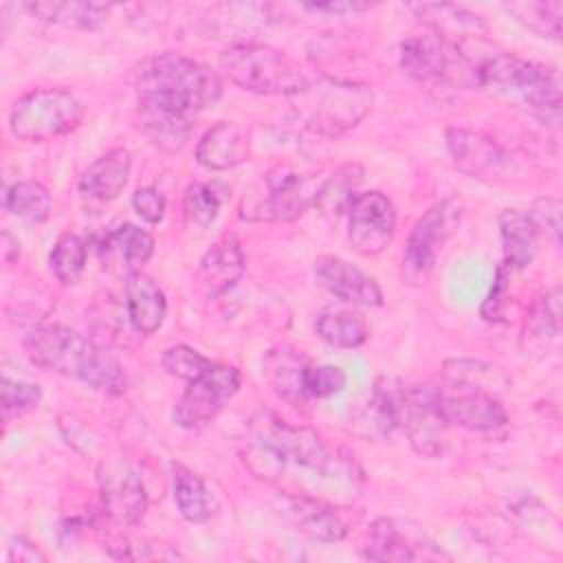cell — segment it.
<instances>
[{"label": "cell", "instance_id": "obj_21", "mask_svg": "<svg viewBox=\"0 0 563 563\" xmlns=\"http://www.w3.org/2000/svg\"><path fill=\"white\" fill-rule=\"evenodd\" d=\"M249 156V134L235 121H220L209 128L196 147V158L209 172H224Z\"/></svg>", "mask_w": 563, "mask_h": 563}, {"label": "cell", "instance_id": "obj_37", "mask_svg": "<svg viewBox=\"0 0 563 563\" xmlns=\"http://www.w3.org/2000/svg\"><path fill=\"white\" fill-rule=\"evenodd\" d=\"M220 205H222L220 196L207 183H191L183 194L185 220L200 229L209 227L218 218Z\"/></svg>", "mask_w": 563, "mask_h": 563}, {"label": "cell", "instance_id": "obj_3", "mask_svg": "<svg viewBox=\"0 0 563 563\" xmlns=\"http://www.w3.org/2000/svg\"><path fill=\"white\" fill-rule=\"evenodd\" d=\"M24 350L31 363L46 372L81 380L106 394L125 389V374L119 361L70 328L40 325L26 334Z\"/></svg>", "mask_w": 563, "mask_h": 563}, {"label": "cell", "instance_id": "obj_10", "mask_svg": "<svg viewBox=\"0 0 563 563\" xmlns=\"http://www.w3.org/2000/svg\"><path fill=\"white\" fill-rule=\"evenodd\" d=\"M240 389V372L233 365L213 363L200 378L189 380L174 407V422L183 429H200L209 424Z\"/></svg>", "mask_w": 563, "mask_h": 563}, {"label": "cell", "instance_id": "obj_15", "mask_svg": "<svg viewBox=\"0 0 563 563\" xmlns=\"http://www.w3.org/2000/svg\"><path fill=\"white\" fill-rule=\"evenodd\" d=\"M435 385H413L405 389L400 429L422 457H440L446 446V422L435 407Z\"/></svg>", "mask_w": 563, "mask_h": 563}, {"label": "cell", "instance_id": "obj_17", "mask_svg": "<svg viewBox=\"0 0 563 563\" xmlns=\"http://www.w3.org/2000/svg\"><path fill=\"white\" fill-rule=\"evenodd\" d=\"M363 559L369 561H418V559H446L424 537H413L394 519H376L367 530V541L363 545Z\"/></svg>", "mask_w": 563, "mask_h": 563}, {"label": "cell", "instance_id": "obj_25", "mask_svg": "<svg viewBox=\"0 0 563 563\" xmlns=\"http://www.w3.org/2000/svg\"><path fill=\"white\" fill-rule=\"evenodd\" d=\"M409 9L429 26V31L442 35L449 42H453V37H477L479 33H484V22L479 20V15L457 4L418 2L409 4Z\"/></svg>", "mask_w": 563, "mask_h": 563}, {"label": "cell", "instance_id": "obj_20", "mask_svg": "<svg viewBox=\"0 0 563 563\" xmlns=\"http://www.w3.org/2000/svg\"><path fill=\"white\" fill-rule=\"evenodd\" d=\"M308 358L292 345H275L264 354V376L273 391L290 405H303Z\"/></svg>", "mask_w": 563, "mask_h": 563}, {"label": "cell", "instance_id": "obj_24", "mask_svg": "<svg viewBox=\"0 0 563 563\" xmlns=\"http://www.w3.org/2000/svg\"><path fill=\"white\" fill-rule=\"evenodd\" d=\"M244 273V253L233 235L220 238L200 260V282L209 295H222Z\"/></svg>", "mask_w": 563, "mask_h": 563}, {"label": "cell", "instance_id": "obj_11", "mask_svg": "<svg viewBox=\"0 0 563 563\" xmlns=\"http://www.w3.org/2000/svg\"><path fill=\"white\" fill-rule=\"evenodd\" d=\"M396 231V207L380 191L356 194L347 207V238L356 253H383Z\"/></svg>", "mask_w": 563, "mask_h": 563}, {"label": "cell", "instance_id": "obj_41", "mask_svg": "<svg viewBox=\"0 0 563 563\" xmlns=\"http://www.w3.org/2000/svg\"><path fill=\"white\" fill-rule=\"evenodd\" d=\"M347 376L336 365H310L306 372L308 398H328L343 391Z\"/></svg>", "mask_w": 563, "mask_h": 563}, {"label": "cell", "instance_id": "obj_9", "mask_svg": "<svg viewBox=\"0 0 563 563\" xmlns=\"http://www.w3.org/2000/svg\"><path fill=\"white\" fill-rule=\"evenodd\" d=\"M460 220H462V202L453 196L431 205L418 218V222L409 233L405 255H402V277L409 284H418L431 273L440 251L457 231Z\"/></svg>", "mask_w": 563, "mask_h": 563}, {"label": "cell", "instance_id": "obj_16", "mask_svg": "<svg viewBox=\"0 0 563 563\" xmlns=\"http://www.w3.org/2000/svg\"><path fill=\"white\" fill-rule=\"evenodd\" d=\"M435 407L446 427L453 424L468 431H495L508 422V413L499 398L473 387H438Z\"/></svg>", "mask_w": 563, "mask_h": 563}, {"label": "cell", "instance_id": "obj_42", "mask_svg": "<svg viewBox=\"0 0 563 563\" xmlns=\"http://www.w3.org/2000/svg\"><path fill=\"white\" fill-rule=\"evenodd\" d=\"M132 207H134V211L145 220V222H150V224H158L163 218H165V196L156 189V187H152V185H147V187H139L136 191H134V196H132Z\"/></svg>", "mask_w": 563, "mask_h": 563}, {"label": "cell", "instance_id": "obj_6", "mask_svg": "<svg viewBox=\"0 0 563 563\" xmlns=\"http://www.w3.org/2000/svg\"><path fill=\"white\" fill-rule=\"evenodd\" d=\"M292 112L301 125L321 136H339L354 128L372 108L367 86L321 79L290 97Z\"/></svg>", "mask_w": 563, "mask_h": 563}, {"label": "cell", "instance_id": "obj_44", "mask_svg": "<svg viewBox=\"0 0 563 563\" xmlns=\"http://www.w3.org/2000/svg\"><path fill=\"white\" fill-rule=\"evenodd\" d=\"M506 295H508V266L501 264L497 268V275H495V282L490 286V292H488L486 301L482 303V317L486 321H499Z\"/></svg>", "mask_w": 563, "mask_h": 563}, {"label": "cell", "instance_id": "obj_14", "mask_svg": "<svg viewBox=\"0 0 563 563\" xmlns=\"http://www.w3.org/2000/svg\"><path fill=\"white\" fill-rule=\"evenodd\" d=\"M319 185H312L308 178L292 169H279L266 178V196L255 200L251 207H244V220L260 222H290L299 218L317 200Z\"/></svg>", "mask_w": 563, "mask_h": 563}, {"label": "cell", "instance_id": "obj_39", "mask_svg": "<svg viewBox=\"0 0 563 563\" xmlns=\"http://www.w3.org/2000/svg\"><path fill=\"white\" fill-rule=\"evenodd\" d=\"M42 400V389L35 383H26L20 378H2V387H0V405H2V413L4 418H13V416H22L31 409H35Z\"/></svg>", "mask_w": 563, "mask_h": 563}, {"label": "cell", "instance_id": "obj_31", "mask_svg": "<svg viewBox=\"0 0 563 563\" xmlns=\"http://www.w3.org/2000/svg\"><path fill=\"white\" fill-rule=\"evenodd\" d=\"M4 209L24 222L40 224L51 216L53 198L37 180H20L4 191Z\"/></svg>", "mask_w": 563, "mask_h": 563}, {"label": "cell", "instance_id": "obj_5", "mask_svg": "<svg viewBox=\"0 0 563 563\" xmlns=\"http://www.w3.org/2000/svg\"><path fill=\"white\" fill-rule=\"evenodd\" d=\"M220 70L242 90L295 97L308 86L301 66L286 53L253 42L231 44L220 53Z\"/></svg>", "mask_w": 563, "mask_h": 563}, {"label": "cell", "instance_id": "obj_22", "mask_svg": "<svg viewBox=\"0 0 563 563\" xmlns=\"http://www.w3.org/2000/svg\"><path fill=\"white\" fill-rule=\"evenodd\" d=\"M125 303L130 323L141 334H154L167 317V299L163 288L141 271L128 273Z\"/></svg>", "mask_w": 563, "mask_h": 563}, {"label": "cell", "instance_id": "obj_28", "mask_svg": "<svg viewBox=\"0 0 563 563\" xmlns=\"http://www.w3.org/2000/svg\"><path fill=\"white\" fill-rule=\"evenodd\" d=\"M26 11L35 18L81 31H97L106 24L112 4L97 2H26Z\"/></svg>", "mask_w": 563, "mask_h": 563}, {"label": "cell", "instance_id": "obj_1", "mask_svg": "<svg viewBox=\"0 0 563 563\" xmlns=\"http://www.w3.org/2000/svg\"><path fill=\"white\" fill-rule=\"evenodd\" d=\"M139 117L150 141L167 152L180 150L194 130L196 114L222 95V81L209 66L161 53L141 59L134 70Z\"/></svg>", "mask_w": 563, "mask_h": 563}, {"label": "cell", "instance_id": "obj_34", "mask_svg": "<svg viewBox=\"0 0 563 563\" xmlns=\"http://www.w3.org/2000/svg\"><path fill=\"white\" fill-rule=\"evenodd\" d=\"M361 176H363V169L358 165H352V163L341 165L332 176L319 183L314 207H321L328 211L334 209V213L347 211L354 198V187L361 183Z\"/></svg>", "mask_w": 563, "mask_h": 563}, {"label": "cell", "instance_id": "obj_32", "mask_svg": "<svg viewBox=\"0 0 563 563\" xmlns=\"http://www.w3.org/2000/svg\"><path fill=\"white\" fill-rule=\"evenodd\" d=\"M402 400H405V387L394 378H378L372 398H369V413L374 420V427L389 435L391 431L400 429L402 418Z\"/></svg>", "mask_w": 563, "mask_h": 563}, {"label": "cell", "instance_id": "obj_18", "mask_svg": "<svg viewBox=\"0 0 563 563\" xmlns=\"http://www.w3.org/2000/svg\"><path fill=\"white\" fill-rule=\"evenodd\" d=\"M314 277L341 301L367 308H376L383 303V290L378 282L365 275L354 264L345 262L343 257L319 255L314 260Z\"/></svg>", "mask_w": 563, "mask_h": 563}, {"label": "cell", "instance_id": "obj_7", "mask_svg": "<svg viewBox=\"0 0 563 563\" xmlns=\"http://www.w3.org/2000/svg\"><path fill=\"white\" fill-rule=\"evenodd\" d=\"M84 114V103L70 90L35 88L13 103L9 130L15 139L42 143L73 132Z\"/></svg>", "mask_w": 563, "mask_h": 563}, {"label": "cell", "instance_id": "obj_33", "mask_svg": "<svg viewBox=\"0 0 563 563\" xmlns=\"http://www.w3.org/2000/svg\"><path fill=\"white\" fill-rule=\"evenodd\" d=\"M506 9L530 31L541 37L559 40L561 37V18L563 2L561 0H528V2H508Z\"/></svg>", "mask_w": 563, "mask_h": 563}, {"label": "cell", "instance_id": "obj_30", "mask_svg": "<svg viewBox=\"0 0 563 563\" xmlns=\"http://www.w3.org/2000/svg\"><path fill=\"white\" fill-rule=\"evenodd\" d=\"M444 376L451 385L473 387L490 394H499L510 387V378L495 365L473 358H453L444 363Z\"/></svg>", "mask_w": 563, "mask_h": 563}, {"label": "cell", "instance_id": "obj_45", "mask_svg": "<svg viewBox=\"0 0 563 563\" xmlns=\"http://www.w3.org/2000/svg\"><path fill=\"white\" fill-rule=\"evenodd\" d=\"M7 559L9 561H18V563H44L46 561V554L40 552V548L35 543H31L29 539L24 537H15L9 545V552H7Z\"/></svg>", "mask_w": 563, "mask_h": 563}, {"label": "cell", "instance_id": "obj_27", "mask_svg": "<svg viewBox=\"0 0 563 563\" xmlns=\"http://www.w3.org/2000/svg\"><path fill=\"white\" fill-rule=\"evenodd\" d=\"M172 484H174V501L180 515L191 523L209 521L216 510L218 501L205 479L196 475L191 468L183 464H172Z\"/></svg>", "mask_w": 563, "mask_h": 563}, {"label": "cell", "instance_id": "obj_46", "mask_svg": "<svg viewBox=\"0 0 563 563\" xmlns=\"http://www.w3.org/2000/svg\"><path fill=\"white\" fill-rule=\"evenodd\" d=\"M372 4L367 2H343V0H328V2H310L301 4V9L312 11V13H330V15H345V13H358L369 9Z\"/></svg>", "mask_w": 563, "mask_h": 563}, {"label": "cell", "instance_id": "obj_35", "mask_svg": "<svg viewBox=\"0 0 563 563\" xmlns=\"http://www.w3.org/2000/svg\"><path fill=\"white\" fill-rule=\"evenodd\" d=\"M86 257H88L86 242L75 233H66L55 242L48 255L51 273L57 277V282L66 286L75 284L86 268Z\"/></svg>", "mask_w": 563, "mask_h": 563}, {"label": "cell", "instance_id": "obj_8", "mask_svg": "<svg viewBox=\"0 0 563 563\" xmlns=\"http://www.w3.org/2000/svg\"><path fill=\"white\" fill-rule=\"evenodd\" d=\"M400 68L424 84L477 86V66L457 44L433 31L400 42Z\"/></svg>", "mask_w": 563, "mask_h": 563}, {"label": "cell", "instance_id": "obj_36", "mask_svg": "<svg viewBox=\"0 0 563 563\" xmlns=\"http://www.w3.org/2000/svg\"><path fill=\"white\" fill-rule=\"evenodd\" d=\"M112 246L119 251L128 268H139L143 266L152 253H154V238L136 227V224H121L110 233Z\"/></svg>", "mask_w": 563, "mask_h": 563}, {"label": "cell", "instance_id": "obj_2", "mask_svg": "<svg viewBox=\"0 0 563 563\" xmlns=\"http://www.w3.org/2000/svg\"><path fill=\"white\" fill-rule=\"evenodd\" d=\"M244 444L249 471L266 482H277L288 468L306 471L319 482H352L356 477L354 464L330 451L317 431L288 424L268 409L249 418Z\"/></svg>", "mask_w": 563, "mask_h": 563}, {"label": "cell", "instance_id": "obj_23", "mask_svg": "<svg viewBox=\"0 0 563 563\" xmlns=\"http://www.w3.org/2000/svg\"><path fill=\"white\" fill-rule=\"evenodd\" d=\"M132 156L125 147H114L99 156L79 178V191L99 202L114 200L128 185Z\"/></svg>", "mask_w": 563, "mask_h": 563}, {"label": "cell", "instance_id": "obj_4", "mask_svg": "<svg viewBox=\"0 0 563 563\" xmlns=\"http://www.w3.org/2000/svg\"><path fill=\"white\" fill-rule=\"evenodd\" d=\"M477 86L552 128L561 121V77L550 66L497 53L477 64Z\"/></svg>", "mask_w": 563, "mask_h": 563}, {"label": "cell", "instance_id": "obj_38", "mask_svg": "<svg viewBox=\"0 0 563 563\" xmlns=\"http://www.w3.org/2000/svg\"><path fill=\"white\" fill-rule=\"evenodd\" d=\"M163 367L183 380H196L200 378L205 372H209L213 367V361L202 356L198 350L189 347V345H172L163 352Z\"/></svg>", "mask_w": 563, "mask_h": 563}, {"label": "cell", "instance_id": "obj_40", "mask_svg": "<svg viewBox=\"0 0 563 563\" xmlns=\"http://www.w3.org/2000/svg\"><path fill=\"white\" fill-rule=\"evenodd\" d=\"M528 325L537 336H559L561 332V288L548 290L532 308Z\"/></svg>", "mask_w": 563, "mask_h": 563}, {"label": "cell", "instance_id": "obj_19", "mask_svg": "<svg viewBox=\"0 0 563 563\" xmlns=\"http://www.w3.org/2000/svg\"><path fill=\"white\" fill-rule=\"evenodd\" d=\"M282 512L299 532L317 541L334 543L341 541L347 532V526L336 512V508L308 493L284 495Z\"/></svg>", "mask_w": 563, "mask_h": 563}, {"label": "cell", "instance_id": "obj_29", "mask_svg": "<svg viewBox=\"0 0 563 563\" xmlns=\"http://www.w3.org/2000/svg\"><path fill=\"white\" fill-rule=\"evenodd\" d=\"M317 334L336 347H358L367 341L369 328L365 319L354 310L330 308L317 317Z\"/></svg>", "mask_w": 563, "mask_h": 563}, {"label": "cell", "instance_id": "obj_12", "mask_svg": "<svg viewBox=\"0 0 563 563\" xmlns=\"http://www.w3.org/2000/svg\"><path fill=\"white\" fill-rule=\"evenodd\" d=\"M97 484L103 512L119 526L136 523L147 508V493L139 471L121 460L110 457L97 468Z\"/></svg>", "mask_w": 563, "mask_h": 563}, {"label": "cell", "instance_id": "obj_43", "mask_svg": "<svg viewBox=\"0 0 563 563\" xmlns=\"http://www.w3.org/2000/svg\"><path fill=\"white\" fill-rule=\"evenodd\" d=\"M561 209H563L561 200L548 196V198H539L528 216L534 222L537 231L545 229L554 238V242H559L561 240Z\"/></svg>", "mask_w": 563, "mask_h": 563}, {"label": "cell", "instance_id": "obj_13", "mask_svg": "<svg viewBox=\"0 0 563 563\" xmlns=\"http://www.w3.org/2000/svg\"><path fill=\"white\" fill-rule=\"evenodd\" d=\"M446 147L455 167L473 178L506 180L517 167V161L512 158V154L504 150L495 139L482 132L449 128Z\"/></svg>", "mask_w": 563, "mask_h": 563}, {"label": "cell", "instance_id": "obj_26", "mask_svg": "<svg viewBox=\"0 0 563 563\" xmlns=\"http://www.w3.org/2000/svg\"><path fill=\"white\" fill-rule=\"evenodd\" d=\"M537 227L528 213L504 209L499 213V238L504 249V264L508 268H526L537 253Z\"/></svg>", "mask_w": 563, "mask_h": 563}]
</instances>
